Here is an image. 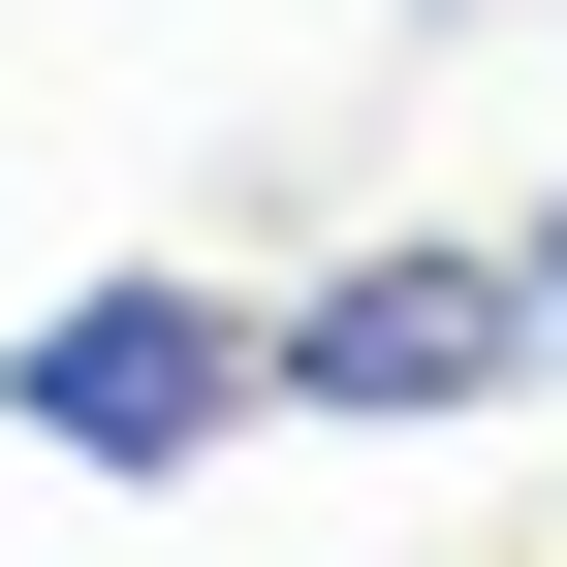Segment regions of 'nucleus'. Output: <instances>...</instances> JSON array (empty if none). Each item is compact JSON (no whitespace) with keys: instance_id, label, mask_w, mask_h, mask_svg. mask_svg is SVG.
Here are the masks:
<instances>
[{"instance_id":"nucleus-2","label":"nucleus","mask_w":567,"mask_h":567,"mask_svg":"<svg viewBox=\"0 0 567 567\" xmlns=\"http://www.w3.org/2000/svg\"><path fill=\"white\" fill-rule=\"evenodd\" d=\"M505 379H536L505 221H379V252H316L252 316V410H316V442H442V410H505Z\"/></svg>"},{"instance_id":"nucleus-1","label":"nucleus","mask_w":567,"mask_h":567,"mask_svg":"<svg viewBox=\"0 0 567 567\" xmlns=\"http://www.w3.org/2000/svg\"><path fill=\"white\" fill-rule=\"evenodd\" d=\"M0 442L95 473V505H189V473L252 442V284H221V252H95V284H32V316H0Z\"/></svg>"},{"instance_id":"nucleus-3","label":"nucleus","mask_w":567,"mask_h":567,"mask_svg":"<svg viewBox=\"0 0 567 567\" xmlns=\"http://www.w3.org/2000/svg\"><path fill=\"white\" fill-rule=\"evenodd\" d=\"M505 316H536V410H567V189L505 221Z\"/></svg>"},{"instance_id":"nucleus-4","label":"nucleus","mask_w":567,"mask_h":567,"mask_svg":"<svg viewBox=\"0 0 567 567\" xmlns=\"http://www.w3.org/2000/svg\"><path fill=\"white\" fill-rule=\"evenodd\" d=\"M379 32H505V0H379Z\"/></svg>"}]
</instances>
